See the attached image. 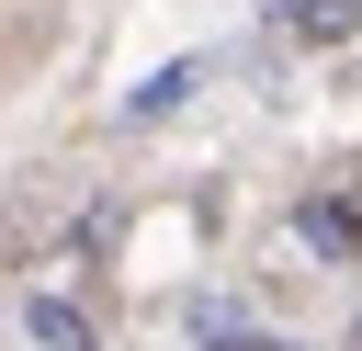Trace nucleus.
I'll use <instances>...</instances> for the list:
<instances>
[{
  "instance_id": "nucleus-3",
  "label": "nucleus",
  "mask_w": 362,
  "mask_h": 351,
  "mask_svg": "<svg viewBox=\"0 0 362 351\" xmlns=\"http://www.w3.org/2000/svg\"><path fill=\"white\" fill-rule=\"evenodd\" d=\"M294 226H305V238H317L328 260H351V249H362V215H351V204H305Z\"/></svg>"
},
{
  "instance_id": "nucleus-2",
  "label": "nucleus",
  "mask_w": 362,
  "mask_h": 351,
  "mask_svg": "<svg viewBox=\"0 0 362 351\" xmlns=\"http://www.w3.org/2000/svg\"><path fill=\"white\" fill-rule=\"evenodd\" d=\"M283 11H294L305 45H351V23H362V0H283Z\"/></svg>"
},
{
  "instance_id": "nucleus-1",
  "label": "nucleus",
  "mask_w": 362,
  "mask_h": 351,
  "mask_svg": "<svg viewBox=\"0 0 362 351\" xmlns=\"http://www.w3.org/2000/svg\"><path fill=\"white\" fill-rule=\"evenodd\" d=\"M23 328H34L45 351H90V317H79L68 294H34V306H23Z\"/></svg>"
},
{
  "instance_id": "nucleus-4",
  "label": "nucleus",
  "mask_w": 362,
  "mask_h": 351,
  "mask_svg": "<svg viewBox=\"0 0 362 351\" xmlns=\"http://www.w3.org/2000/svg\"><path fill=\"white\" fill-rule=\"evenodd\" d=\"M181 91H192V68H158V79H147V91H136V102H124V113H170V102H181Z\"/></svg>"
}]
</instances>
